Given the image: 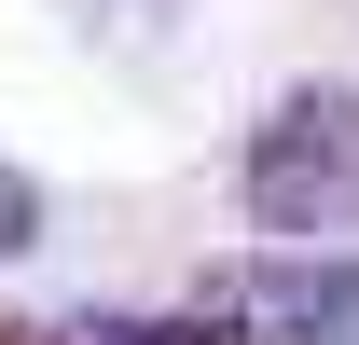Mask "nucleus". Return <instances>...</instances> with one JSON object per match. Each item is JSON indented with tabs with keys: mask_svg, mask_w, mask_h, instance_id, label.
<instances>
[{
	"mask_svg": "<svg viewBox=\"0 0 359 345\" xmlns=\"http://www.w3.org/2000/svg\"><path fill=\"white\" fill-rule=\"evenodd\" d=\"M249 221L290 262H332L359 235V83H304V97L263 111V138H249Z\"/></svg>",
	"mask_w": 359,
	"mask_h": 345,
	"instance_id": "nucleus-1",
	"label": "nucleus"
},
{
	"mask_svg": "<svg viewBox=\"0 0 359 345\" xmlns=\"http://www.w3.org/2000/svg\"><path fill=\"white\" fill-rule=\"evenodd\" d=\"M28 235H42V194H28V166H0V262L28 249Z\"/></svg>",
	"mask_w": 359,
	"mask_h": 345,
	"instance_id": "nucleus-4",
	"label": "nucleus"
},
{
	"mask_svg": "<svg viewBox=\"0 0 359 345\" xmlns=\"http://www.w3.org/2000/svg\"><path fill=\"white\" fill-rule=\"evenodd\" d=\"M263 345H359V262H276L235 304Z\"/></svg>",
	"mask_w": 359,
	"mask_h": 345,
	"instance_id": "nucleus-2",
	"label": "nucleus"
},
{
	"mask_svg": "<svg viewBox=\"0 0 359 345\" xmlns=\"http://www.w3.org/2000/svg\"><path fill=\"white\" fill-rule=\"evenodd\" d=\"M14 345H194V332H138V318H42V332Z\"/></svg>",
	"mask_w": 359,
	"mask_h": 345,
	"instance_id": "nucleus-3",
	"label": "nucleus"
}]
</instances>
